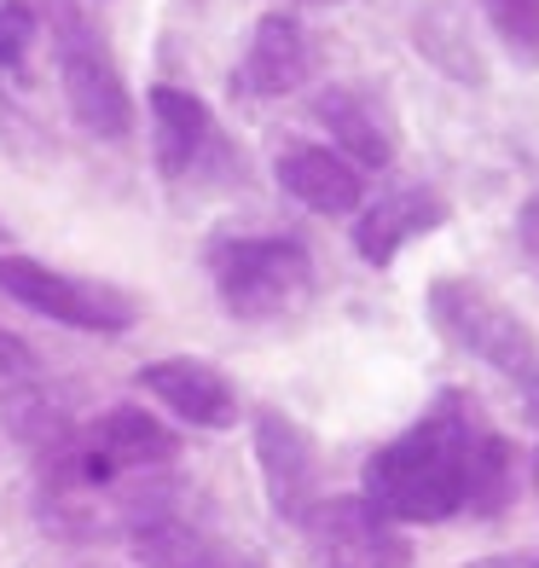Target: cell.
Wrapping results in <instances>:
<instances>
[{"label": "cell", "mask_w": 539, "mask_h": 568, "mask_svg": "<svg viewBox=\"0 0 539 568\" xmlns=\"http://www.w3.org/2000/svg\"><path fill=\"white\" fill-rule=\"evenodd\" d=\"M359 499L389 523H447V516H499L517 499V453L481 418L470 395L447 389L418 424L366 458Z\"/></svg>", "instance_id": "cell-1"}, {"label": "cell", "mask_w": 539, "mask_h": 568, "mask_svg": "<svg viewBox=\"0 0 539 568\" xmlns=\"http://www.w3.org/2000/svg\"><path fill=\"white\" fill-rule=\"evenodd\" d=\"M429 320L452 348H465L481 366H494L528 400L533 424H539V337L517 307H505L476 278H435L429 284Z\"/></svg>", "instance_id": "cell-2"}, {"label": "cell", "mask_w": 539, "mask_h": 568, "mask_svg": "<svg viewBox=\"0 0 539 568\" xmlns=\"http://www.w3.org/2000/svg\"><path fill=\"white\" fill-rule=\"evenodd\" d=\"M210 278L215 302L244 325L285 320L314 296V255L296 239H273V232H238V239L210 244Z\"/></svg>", "instance_id": "cell-3"}, {"label": "cell", "mask_w": 539, "mask_h": 568, "mask_svg": "<svg viewBox=\"0 0 539 568\" xmlns=\"http://www.w3.org/2000/svg\"><path fill=\"white\" fill-rule=\"evenodd\" d=\"M53 53H59V82L70 99V116L99 140H128L134 128V99L122 88V70L111 59V41L99 36L75 7H53Z\"/></svg>", "instance_id": "cell-4"}, {"label": "cell", "mask_w": 539, "mask_h": 568, "mask_svg": "<svg viewBox=\"0 0 539 568\" xmlns=\"http://www.w3.org/2000/svg\"><path fill=\"white\" fill-rule=\"evenodd\" d=\"M0 291L23 302L30 314L59 320L70 331H93V337H116V331L134 325V302L122 291L93 284V278H70V273L35 262V255H18V250H0Z\"/></svg>", "instance_id": "cell-5"}, {"label": "cell", "mask_w": 539, "mask_h": 568, "mask_svg": "<svg viewBox=\"0 0 539 568\" xmlns=\"http://www.w3.org/2000/svg\"><path fill=\"white\" fill-rule=\"evenodd\" d=\"M314 568H413V539L366 499H314L302 516Z\"/></svg>", "instance_id": "cell-6"}, {"label": "cell", "mask_w": 539, "mask_h": 568, "mask_svg": "<svg viewBox=\"0 0 539 568\" xmlns=\"http://www.w3.org/2000/svg\"><path fill=\"white\" fill-rule=\"evenodd\" d=\"M255 464H262V481H267V505L285 516V523H302L307 505H314V487H319L314 435H307L291 412L262 406L255 412Z\"/></svg>", "instance_id": "cell-7"}, {"label": "cell", "mask_w": 539, "mask_h": 568, "mask_svg": "<svg viewBox=\"0 0 539 568\" xmlns=\"http://www.w3.org/2000/svg\"><path fill=\"white\" fill-rule=\"evenodd\" d=\"M447 197L435 192V186H400V192H383L372 203H359V215H354V250H359V262L366 267H389L395 255L424 239V232L435 226H447Z\"/></svg>", "instance_id": "cell-8"}, {"label": "cell", "mask_w": 539, "mask_h": 568, "mask_svg": "<svg viewBox=\"0 0 539 568\" xmlns=\"http://www.w3.org/2000/svg\"><path fill=\"white\" fill-rule=\"evenodd\" d=\"M134 557L145 568H267L255 551L210 534L203 523L169 516V510H151V516L134 523Z\"/></svg>", "instance_id": "cell-9"}, {"label": "cell", "mask_w": 539, "mask_h": 568, "mask_svg": "<svg viewBox=\"0 0 539 568\" xmlns=\"http://www.w3.org/2000/svg\"><path fill=\"white\" fill-rule=\"evenodd\" d=\"M307 36L291 12H267L255 18V36L244 47V59L233 70V88L244 99H285L307 82Z\"/></svg>", "instance_id": "cell-10"}, {"label": "cell", "mask_w": 539, "mask_h": 568, "mask_svg": "<svg viewBox=\"0 0 539 568\" xmlns=\"http://www.w3.org/2000/svg\"><path fill=\"white\" fill-rule=\"evenodd\" d=\"M140 389H151L169 412H180V424H197V429H226L238 418V395L215 366L203 359H151L140 372Z\"/></svg>", "instance_id": "cell-11"}, {"label": "cell", "mask_w": 539, "mask_h": 568, "mask_svg": "<svg viewBox=\"0 0 539 568\" xmlns=\"http://www.w3.org/2000/svg\"><path fill=\"white\" fill-rule=\"evenodd\" d=\"M0 418H7L18 429V442H30L35 453H47L70 429L64 412L53 406V395H47L35 354L23 348L12 331H0Z\"/></svg>", "instance_id": "cell-12"}, {"label": "cell", "mask_w": 539, "mask_h": 568, "mask_svg": "<svg viewBox=\"0 0 539 568\" xmlns=\"http://www.w3.org/2000/svg\"><path fill=\"white\" fill-rule=\"evenodd\" d=\"M278 186L314 215H359V203H366V174L330 145H285L278 151Z\"/></svg>", "instance_id": "cell-13"}, {"label": "cell", "mask_w": 539, "mask_h": 568, "mask_svg": "<svg viewBox=\"0 0 539 568\" xmlns=\"http://www.w3.org/2000/svg\"><path fill=\"white\" fill-rule=\"evenodd\" d=\"M319 122L330 128V151H343L354 169H389L395 163V122L383 99L366 88H325L319 93Z\"/></svg>", "instance_id": "cell-14"}, {"label": "cell", "mask_w": 539, "mask_h": 568, "mask_svg": "<svg viewBox=\"0 0 539 568\" xmlns=\"http://www.w3.org/2000/svg\"><path fill=\"white\" fill-rule=\"evenodd\" d=\"M145 105H151V140H157V169L169 180L192 174L203 163V151L215 145V111L174 82H157L145 93Z\"/></svg>", "instance_id": "cell-15"}, {"label": "cell", "mask_w": 539, "mask_h": 568, "mask_svg": "<svg viewBox=\"0 0 539 568\" xmlns=\"http://www.w3.org/2000/svg\"><path fill=\"white\" fill-rule=\"evenodd\" d=\"M481 12L494 23L505 53L528 70H539V0H481Z\"/></svg>", "instance_id": "cell-16"}, {"label": "cell", "mask_w": 539, "mask_h": 568, "mask_svg": "<svg viewBox=\"0 0 539 568\" xmlns=\"http://www.w3.org/2000/svg\"><path fill=\"white\" fill-rule=\"evenodd\" d=\"M35 30H41V18L30 0H0V75H23Z\"/></svg>", "instance_id": "cell-17"}, {"label": "cell", "mask_w": 539, "mask_h": 568, "mask_svg": "<svg viewBox=\"0 0 539 568\" xmlns=\"http://www.w3.org/2000/svg\"><path fill=\"white\" fill-rule=\"evenodd\" d=\"M517 239H522V250H528V262L539 267V192L522 203V215H517Z\"/></svg>", "instance_id": "cell-18"}, {"label": "cell", "mask_w": 539, "mask_h": 568, "mask_svg": "<svg viewBox=\"0 0 539 568\" xmlns=\"http://www.w3.org/2000/svg\"><path fill=\"white\" fill-rule=\"evenodd\" d=\"M481 568H539L533 557H510V562H481Z\"/></svg>", "instance_id": "cell-19"}, {"label": "cell", "mask_w": 539, "mask_h": 568, "mask_svg": "<svg viewBox=\"0 0 539 568\" xmlns=\"http://www.w3.org/2000/svg\"><path fill=\"white\" fill-rule=\"evenodd\" d=\"M533 487H539V453H533Z\"/></svg>", "instance_id": "cell-20"}, {"label": "cell", "mask_w": 539, "mask_h": 568, "mask_svg": "<svg viewBox=\"0 0 539 568\" xmlns=\"http://www.w3.org/2000/svg\"><path fill=\"white\" fill-rule=\"evenodd\" d=\"M314 7H325V0H314Z\"/></svg>", "instance_id": "cell-21"}]
</instances>
